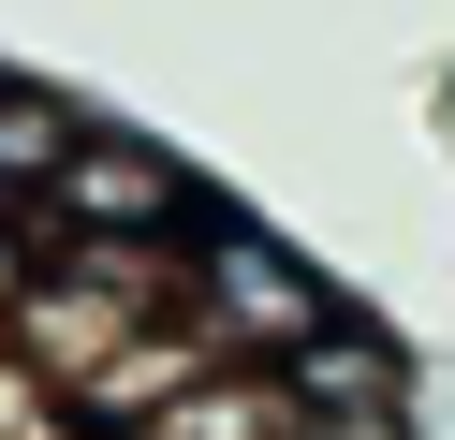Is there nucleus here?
<instances>
[{
    "instance_id": "nucleus-1",
    "label": "nucleus",
    "mask_w": 455,
    "mask_h": 440,
    "mask_svg": "<svg viewBox=\"0 0 455 440\" xmlns=\"http://www.w3.org/2000/svg\"><path fill=\"white\" fill-rule=\"evenodd\" d=\"M177 308L206 323V352H235V367H279L294 338H323L338 323V293L308 279V250H279L250 205H191V235H177Z\"/></svg>"
},
{
    "instance_id": "nucleus-2",
    "label": "nucleus",
    "mask_w": 455,
    "mask_h": 440,
    "mask_svg": "<svg viewBox=\"0 0 455 440\" xmlns=\"http://www.w3.org/2000/svg\"><path fill=\"white\" fill-rule=\"evenodd\" d=\"M191 205H206V176H191L177 147L118 132V117H74V147L44 162V191H30V235H89V250H177Z\"/></svg>"
},
{
    "instance_id": "nucleus-3",
    "label": "nucleus",
    "mask_w": 455,
    "mask_h": 440,
    "mask_svg": "<svg viewBox=\"0 0 455 440\" xmlns=\"http://www.w3.org/2000/svg\"><path fill=\"white\" fill-rule=\"evenodd\" d=\"M279 396H294V411H396V396H411V367H396V338H367V323L338 308L323 338L279 352Z\"/></svg>"
},
{
    "instance_id": "nucleus-4",
    "label": "nucleus",
    "mask_w": 455,
    "mask_h": 440,
    "mask_svg": "<svg viewBox=\"0 0 455 440\" xmlns=\"http://www.w3.org/2000/svg\"><path fill=\"white\" fill-rule=\"evenodd\" d=\"M60 147H74V103H60L44 74H0V205H30Z\"/></svg>"
},
{
    "instance_id": "nucleus-5",
    "label": "nucleus",
    "mask_w": 455,
    "mask_h": 440,
    "mask_svg": "<svg viewBox=\"0 0 455 440\" xmlns=\"http://www.w3.org/2000/svg\"><path fill=\"white\" fill-rule=\"evenodd\" d=\"M0 440H74V396L30 367V352H0Z\"/></svg>"
},
{
    "instance_id": "nucleus-6",
    "label": "nucleus",
    "mask_w": 455,
    "mask_h": 440,
    "mask_svg": "<svg viewBox=\"0 0 455 440\" xmlns=\"http://www.w3.org/2000/svg\"><path fill=\"white\" fill-rule=\"evenodd\" d=\"M15 308H30V220L0 205V352H15Z\"/></svg>"
},
{
    "instance_id": "nucleus-7",
    "label": "nucleus",
    "mask_w": 455,
    "mask_h": 440,
    "mask_svg": "<svg viewBox=\"0 0 455 440\" xmlns=\"http://www.w3.org/2000/svg\"><path fill=\"white\" fill-rule=\"evenodd\" d=\"M294 440H411V411H294Z\"/></svg>"
}]
</instances>
